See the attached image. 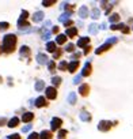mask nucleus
<instances>
[{
	"instance_id": "4be33fe9",
	"label": "nucleus",
	"mask_w": 133,
	"mask_h": 139,
	"mask_svg": "<svg viewBox=\"0 0 133 139\" xmlns=\"http://www.w3.org/2000/svg\"><path fill=\"white\" fill-rule=\"evenodd\" d=\"M109 21H110L111 23L118 22V21H120V15H118V14H113V15H110V16H109Z\"/></svg>"
},
{
	"instance_id": "b1692460",
	"label": "nucleus",
	"mask_w": 133,
	"mask_h": 139,
	"mask_svg": "<svg viewBox=\"0 0 133 139\" xmlns=\"http://www.w3.org/2000/svg\"><path fill=\"white\" fill-rule=\"evenodd\" d=\"M44 87H45V82L38 80V82H37V85H35V90H37V92H41Z\"/></svg>"
},
{
	"instance_id": "4468645a",
	"label": "nucleus",
	"mask_w": 133,
	"mask_h": 139,
	"mask_svg": "<svg viewBox=\"0 0 133 139\" xmlns=\"http://www.w3.org/2000/svg\"><path fill=\"white\" fill-rule=\"evenodd\" d=\"M40 139H52V132H50V131L44 130L40 134Z\"/></svg>"
},
{
	"instance_id": "72a5a7b5",
	"label": "nucleus",
	"mask_w": 133,
	"mask_h": 139,
	"mask_svg": "<svg viewBox=\"0 0 133 139\" xmlns=\"http://www.w3.org/2000/svg\"><path fill=\"white\" fill-rule=\"evenodd\" d=\"M27 139H40V135H38L37 132H31V134L29 135Z\"/></svg>"
},
{
	"instance_id": "c9c22d12",
	"label": "nucleus",
	"mask_w": 133,
	"mask_h": 139,
	"mask_svg": "<svg viewBox=\"0 0 133 139\" xmlns=\"http://www.w3.org/2000/svg\"><path fill=\"white\" fill-rule=\"evenodd\" d=\"M71 15V12H68V14H64V15H61L60 16V21L61 22H65V19H68V16Z\"/></svg>"
},
{
	"instance_id": "e433bc0d",
	"label": "nucleus",
	"mask_w": 133,
	"mask_h": 139,
	"mask_svg": "<svg viewBox=\"0 0 133 139\" xmlns=\"http://www.w3.org/2000/svg\"><path fill=\"white\" fill-rule=\"evenodd\" d=\"M80 79H82V75H79V76H75V79H73V83H75V85L80 83Z\"/></svg>"
},
{
	"instance_id": "aec40b11",
	"label": "nucleus",
	"mask_w": 133,
	"mask_h": 139,
	"mask_svg": "<svg viewBox=\"0 0 133 139\" xmlns=\"http://www.w3.org/2000/svg\"><path fill=\"white\" fill-rule=\"evenodd\" d=\"M68 102L71 104V105L76 104V93H69V95H68Z\"/></svg>"
},
{
	"instance_id": "1a4fd4ad",
	"label": "nucleus",
	"mask_w": 133,
	"mask_h": 139,
	"mask_svg": "<svg viewBox=\"0 0 133 139\" xmlns=\"http://www.w3.org/2000/svg\"><path fill=\"white\" fill-rule=\"evenodd\" d=\"M37 61L40 64H46L48 63V56L44 55V53H38L37 55Z\"/></svg>"
},
{
	"instance_id": "f704fd0d",
	"label": "nucleus",
	"mask_w": 133,
	"mask_h": 139,
	"mask_svg": "<svg viewBox=\"0 0 133 139\" xmlns=\"http://www.w3.org/2000/svg\"><path fill=\"white\" fill-rule=\"evenodd\" d=\"M27 15H29V12L25 10V11H22V14H20V19H23V21H26L27 19Z\"/></svg>"
},
{
	"instance_id": "0eeeda50",
	"label": "nucleus",
	"mask_w": 133,
	"mask_h": 139,
	"mask_svg": "<svg viewBox=\"0 0 133 139\" xmlns=\"http://www.w3.org/2000/svg\"><path fill=\"white\" fill-rule=\"evenodd\" d=\"M48 105V102H46L45 97H38L35 100V106H38V108H42V106H46Z\"/></svg>"
},
{
	"instance_id": "20e7f679",
	"label": "nucleus",
	"mask_w": 133,
	"mask_h": 139,
	"mask_svg": "<svg viewBox=\"0 0 133 139\" xmlns=\"http://www.w3.org/2000/svg\"><path fill=\"white\" fill-rule=\"evenodd\" d=\"M61 124H62V120H61L60 117H53V119H52L50 126H52V130H53V131H54V130H60Z\"/></svg>"
},
{
	"instance_id": "a211bd4d",
	"label": "nucleus",
	"mask_w": 133,
	"mask_h": 139,
	"mask_svg": "<svg viewBox=\"0 0 133 139\" xmlns=\"http://www.w3.org/2000/svg\"><path fill=\"white\" fill-rule=\"evenodd\" d=\"M18 124H19V119H18V117H12V119L8 121V127H11V128L17 127Z\"/></svg>"
},
{
	"instance_id": "7c9ffc66",
	"label": "nucleus",
	"mask_w": 133,
	"mask_h": 139,
	"mask_svg": "<svg viewBox=\"0 0 133 139\" xmlns=\"http://www.w3.org/2000/svg\"><path fill=\"white\" fill-rule=\"evenodd\" d=\"M67 130H60V132H58V139H65V135H67Z\"/></svg>"
},
{
	"instance_id": "a878e982",
	"label": "nucleus",
	"mask_w": 133,
	"mask_h": 139,
	"mask_svg": "<svg viewBox=\"0 0 133 139\" xmlns=\"http://www.w3.org/2000/svg\"><path fill=\"white\" fill-rule=\"evenodd\" d=\"M18 26H19L20 30H23V26H25V27H29V23H27L26 21H23V19H19V21H18Z\"/></svg>"
},
{
	"instance_id": "de8ad7c7",
	"label": "nucleus",
	"mask_w": 133,
	"mask_h": 139,
	"mask_svg": "<svg viewBox=\"0 0 133 139\" xmlns=\"http://www.w3.org/2000/svg\"><path fill=\"white\" fill-rule=\"evenodd\" d=\"M122 31H124V33H125V34H126V33H129V29H128V27H126V26H125V27H124V29H122Z\"/></svg>"
},
{
	"instance_id": "f3484780",
	"label": "nucleus",
	"mask_w": 133,
	"mask_h": 139,
	"mask_svg": "<svg viewBox=\"0 0 133 139\" xmlns=\"http://www.w3.org/2000/svg\"><path fill=\"white\" fill-rule=\"evenodd\" d=\"M56 42H57V44H65V42H67V36L58 34L57 38H56Z\"/></svg>"
},
{
	"instance_id": "423d86ee",
	"label": "nucleus",
	"mask_w": 133,
	"mask_h": 139,
	"mask_svg": "<svg viewBox=\"0 0 133 139\" xmlns=\"http://www.w3.org/2000/svg\"><path fill=\"white\" fill-rule=\"evenodd\" d=\"M77 67H79V60H73V61H71V63L68 64L69 72H75V71L77 70Z\"/></svg>"
},
{
	"instance_id": "ddd939ff",
	"label": "nucleus",
	"mask_w": 133,
	"mask_h": 139,
	"mask_svg": "<svg viewBox=\"0 0 133 139\" xmlns=\"http://www.w3.org/2000/svg\"><path fill=\"white\" fill-rule=\"evenodd\" d=\"M88 42H90V38H87V37H82L79 41H77V46H79V48H84Z\"/></svg>"
},
{
	"instance_id": "8fccbe9b",
	"label": "nucleus",
	"mask_w": 133,
	"mask_h": 139,
	"mask_svg": "<svg viewBox=\"0 0 133 139\" xmlns=\"http://www.w3.org/2000/svg\"><path fill=\"white\" fill-rule=\"evenodd\" d=\"M0 52H2V51H0Z\"/></svg>"
},
{
	"instance_id": "412c9836",
	"label": "nucleus",
	"mask_w": 133,
	"mask_h": 139,
	"mask_svg": "<svg viewBox=\"0 0 133 139\" xmlns=\"http://www.w3.org/2000/svg\"><path fill=\"white\" fill-rule=\"evenodd\" d=\"M80 119H82L83 121H90V120H91V116H90V113L82 112V113H80Z\"/></svg>"
},
{
	"instance_id": "bb28decb",
	"label": "nucleus",
	"mask_w": 133,
	"mask_h": 139,
	"mask_svg": "<svg viewBox=\"0 0 133 139\" xmlns=\"http://www.w3.org/2000/svg\"><path fill=\"white\" fill-rule=\"evenodd\" d=\"M10 27V23L8 22H2L0 23V31H4V30H7Z\"/></svg>"
},
{
	"instance_id": "58836bf2",
	"label": "nucleus",
	"mask_w": 133,
	"mask_h": 139,
	"mask_svg": "<svg viewBox=\"0 0 133 139\" xmlns=\"http://www.w3.org/2000/svg\"><path fill=\"white\" fill-rule=\"evenodd\" d=\"M42 4L46 6V7H49L50 4H54V0H50V2H42Z\"/></svg>"
},
{
	"instance_id": "49530a36",
	"label": "nucleus",
	"mask_w": 133,
	"mask_h": 139,
	"mask_svg": "<svg viewBox=\"0 0 133 139\" xmlns=\"http://www.w3.org/2000/svg\"><path fill=\"white\" fill-rule=\"evenodd\" d=\"M52 31H53V33H58V27H57V26H54V27L52 29Z\"/></svg>"
},
{
	"instance_id": "f03ea898",
	"label": "nucleus",
	"mask_w": 133,
	"mask_h": 139,
	"mask_svg": "<svg viewBox=\"0 0 133 139\" xmlns=\"http://www.w3.org/2000/svg\"><path fill=\"white\" fill-rule=\"evenodd\" d=\"M110 128H111V121H109V120L99 121V124H98V130H99V131H103V132H106V131H109Z\"/></svg>"
},
{
	"instance_id": "cd10ccee",
	"label": "nucleus",
	"mask_w": 133,
	"mask_h": 139,
	"mask_svg": "<svg viewBox=\"0 0 133 139\" xmlns=\"http://www.w3.org/2000/svg\"><path fill=\"white\" fill-rule=\"evenodd\" d=\"M99 16H100V11H99V8H94V10H92V18H99Z\"/></svg>"
},
{
	"instance_id": "4c0bfd02",
	"label": "nucleus",
	"mask_w": 133,
	"mask_h": 139,
	"mask_svg": "<svg viewBox=\"0 0 133 139\" xmlns=\"http://www.w3.org/2000/svg\"><path fill=\"white\" fill-rule=\"evenodd\" d=\"M8 139H20V136H19L18 134H12V135L8 136Z\"/></svg>"
},
{
	"instance_id": "2eb2a0df",
	"label": "nucleus",
	"mask_w": 133,
	"mask_h": 139,
	"mask_svg": "<svg viewBox=\"0 0 133 139\" xmlns=\"http://www.w3.org/2000/svg\"><path fill=\"white\" fill-rule=\"evenodd\" d=\"M42 18H44V12L42 11H37L33 15V21L34 22H40V21H42Z\"/></svg>"
},
{
	"instance_id": "79ce46f5",
	"label": "nucleus",
	"mask_w": 133,
	"mask_h": 139,
	"mask_svg": "<svg viewBox=\"0 0 133 139\" xmlns=\"http://www.w3.org/2000/svg\"><path fill=\"white\" fill-rule=\"evenodd\" d=\"M80 57V53H73L72 55V59H79Z\"/></svg>"
},
{
	"instance_id": "6ab92c4d",
	"label": "nucleus",
	"mask_w": 133,
	"mask_h": 139,
	"mask_svg": "<svg viewBox=\"0 0 133 139\" xmlns=\"http://www.w3.org/2000/svg\"><path fill=\"white\" fill-rule=\"evenodd\" d=\"M46 49H48V52H54L56 51V42H53V41L48 42L46 44Z\"/></svg>"
},
{
	"instance_id": "09e8293b",
	"label": "nucleus",
	"mask_w": 133,
	"mask_h": 139,
	"mask_svg": "<svg viewBox=\"0 0 133 139\" xmlns=\"http://www.w3.org/2000/svg\"><path fill=\"white\" fill-rule=\"evenodd\" d=\"M88 52H90V46H88V48H86V51H84V55H87Z\"/></svg>"
},
{
	"instance_id": "c756f323",
	"label": "nucleus",
	"mask_w": 133,
	"mask_h": 139,
	"mask_svg": "<svg viewBox=\"0 0 133 139\" xmlns=\"http://www.w3.org/2000/svg\"><path fill=\"white\" fill-rule=\"evenodd\" d=\"M124 27H125L124 23H120V25H111V26H110L111 30H118V29H124Z\"/></svg>"
},
{
	"instance_id": "f8f14e48",
	"label": "nucleus",
	"mask_w": 133,
	"mask_h": 139,
	"mask_svg": "<svg viewBox=\"0 0 133 139\" xmlns=\"http://www.w3.org/2000/svg\"><path fill=\"white\" fill-rule=\"evenodd\" d=\"M77 34V27H68L67 29V36L69 38H73Z\"/></svg>"
},
{
	"instance_id": "a19ab883",
	"label": "nucleus",
	"mask_w": 133,
	"mask_h": 139,
	"mask_svg": "<svg viewBox=\"0 0 133 139\" xmlns=\"http://www.w3.org/2000/svg\"><path fill=\"white\" fill-rule=\"evenodd\" d=\"M60 55H61V51H57V52H54L53 57H54V59H57V57H60Z\"/></svg>"
},
{
	"instance_id": "393cba45",
	"label": "nucleus",
	"mask_w": 133,
	"mask_h": 139,
	"mask_svg": "<svg viewBox=\"0 0 133 139\" xmlns=\"http://www.w3.org/2000/svg\"><path fill=\"white\" fill-rule=\"evenodd\" d=\"M52 83H53V87H54V86H58V85L61 83V78H60V76H53V78H52Z\"/></svg>"
},
{
	"instance_id": "2f4dec72",
	"label": "nucleus",
	"mask_w": 133,
	"mask_h": 139,
	"mask_svg": "<svg viewBox=\"0 0 133 139\" xmlns=\"http://www.w3.org/2000/svg\"><path fill=\"white\" fill-rule=\"evenodd\" d=\"M88 31L91 33V34H95V33H97V25H90V27H88Z\"/></svg>"
},
{
	"instance_id": "37998d69",
	"label": "nucleus",
	"mask_w": 133,
	"mask_h": 139,
	"mask_svg": "<svg viewBox=\"0 0 133 139\" xmlns=\"http://www.w3.org/2000/svg\"><path fill=\"white\" fill-rule=\"evenodd\" d=\"M64 25H65V26H69V25H72V21H71V19H68V21L64 22Z\"/></svg>"
},
{
	"instance_id": "9b49d317",
	"label": "nucleus",
	"mask_w": 133,
	"mask_h": 139,
	"mask_svg": "<svg viewBox=\"0 0 133 139\" xmlns=\"http://www.w3.org/2000/svg\"><path fill=\"white\" fill-rule=\"evenodd\" d=\"M88 92H90V87H88L87 83H84V85H82V86L79 87V93H80L82 95H87Z\"/></svg>"
},
{
	"instance_id": "dca6fc26",
	"label": "nucleus",
	"mask_w": 133,
	"mask_h": 139,
	"mask_svg": "<svg viewBox=\"0 0 133 139\" xmlns=\"http://www.w3.org/2000/svg\"><path fill=\"white\" fill-rule=\"evenodd\" d=\"M110 46H111L110 44H107V42H106L105 45H102V46H100V48H98V49H97V51H95V52H97V55H99V53H102V52L107 51V49H110Z\"/></svg>"
},
{
	"instance_id": "c85d7f7f",
	"label": "nucleus",
	"mask_w": 133,
	"mask_h": 139,
	"mask_svg": "<svg viewBox=\"0 0 133 139\" xmlns=\"http://www.w3.org/2000/svg\"><path fill=\"white\" fill-rule=\"evenodd\" d=\"M58 68L61 70V71H64V70H67L68 68V64H67V61L65 60H62L60 64H58Z\"/></svg>"
},
{
	"instance_id": "a18cd8bd",
	"label": "nucleus",
	"mask_w": 133,
	"mask_h": 139,
	"mask_svg": "<svg viewBox=\"0 0 133 139\" xmlns=\"http://www.w3.org/2000/svg\"><path fill=\"white\" fill-rule=\"evenodd\" d=\"M4 123H6V119L4 117H0V126H3Z\"/></svg>"
},
{
	"instance_id": "473e14b6",
	"label": "nucleus",
	"mask_w": 133,
	"mask_h": 139,
	"mask_svg": "<svg viewBox=\"0 0 133 139\" xmlns=\"http://www.w3.org/2000/svg\"><path fill=\"white\" fill-rule=\"evenodd\" d=\"M73 49H75V45H73V44H68V45L65 46V51H67V52H73Z\"/></svg>"
},
{
	"instance_id": "39448f33",
	"label": "nucleus",
	"mask_w": 133,
	"mask_h": 139,
	"mask_svg": "<svg viewBox=\"0 0 133 139\" xmlns=\"http://www.w3.org/2000/svg\"><path fill=\"white\" fill-rule=\"evenodd\" d=\"M91 70H92L91 64H90V63H86L84 68H83V71H82V76H88L90 74H91Z\"/></svg>"
},
{
	"instance_id": "ea45409f",
	"label": "nucleus",
	"mask_w": 133,
	"mask_h": 139,
	"mask_svg": "<svg viewBox=\"0 0 133 139\" xmlns=\"http://www.w3.org/2000/svg\"><path fill=\"white\" fill-rule=\"evenodd\" d=\"M54 67H56L54 61H50V63H49V70H50V71H53V68H54Z\"/></svg>"
},
{
	"instance_id": "c03bdc74",
	"label": "nucleus",
	"mask_w": 133,
	"mask_h": 139,
	"mask_svg": "<svg viewBox=\"0 0 133 139\" xmlns=\"http://www.w3.org/2000/svg\"><path fill=\"white\" fill-rule=\"evenodd\" d=\"M30 128H31V126H26L25 128H23V132H27V131H29Z\"/></svg>"
},
{
	"instance_id": "6e6552de",
	"label": "nucleus",
	"mask_w": 133,
	"mask_h": 139,
	"mask_svg": "<svg viewBox=\"0 0 133 139\" xmlns=\"http://www.w3.org/2000/svg\"><path fill=\"white\" fill-rule=\"evenodd\" d=\"M88 8H87V6H82L80 8H79V15L82 16V18H87L88 16Z\"/></svg>"
},
{
	"instance_id": "9d476101",
	"label": "nucleus",
	"mask_w": 133,
	"mask_h": 139,
	"mask_svg": "<svg viewBox=\"0 0 133 139\" xmlns=\"http://www.w3.org/2000/svg\"><path fill=\"white\" fill-rule=\"evenodd\" d=\"M34 119V114L31 113V112H27V113H23V116H22V121L23 123H29Z\"/></svg>"
},
{
	"instance_id": "7ed1b4c3",
	"label": "nucleus",
	"mask_w": 133,
	"mask_h": 139,
	"mask_svg": "<svg viewBox=\"0 0 133 139\" xmlns=\"http://www.w3.org/2000/svg\"><path fill=\"white\" fill-rule=\"evenodd\" d=\"M45 93H46V97H48L49 100H54V98L57 97V90H56V87H53V86L46 87Z\"/></svg>"
},
{
	"instance_id": "5701e85b",
	"label": "nucleus",
	"mask_w": 133,
	"mask_h": 139,
	"mask_svg": "<svg viewBox=\"0 0 133 139\" xmlns=\"http://www.w3.org/2000/svg\"><path fill=\"white\" fill-rule=\"evenodd\" d=\"M20 55H22V56H29V55H30L29 46H22V48H20Z\"/></svg>"
},
{
	"instance_id": "f257e3e1",
	"label": "nucleus",
	"mask_w": 133,
	"mask_h": 139,
	"mask_svg": "<svg viewBox=\"0 0 133 139\" xmlns=\"http://www.w3.org/2000/svg\"><path fill=\"white\" fill-rule=\"evenodd\" d=\"M15 45H17V36L15 34H7L3 38V49L6 52H14Z\"/></svg>"
}]
</instances>
